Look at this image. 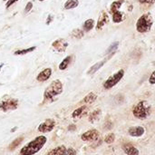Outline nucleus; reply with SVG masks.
<instances>
[{
    "label": "nucleus",
    "mask_w": 155,
    "mask_h": 155,
    "mask_svg": "<svg viewBox=\"0 0 155 155\" xmlns=\"http://www.w3.org/2000/svg\"><path fill=\"white\" fill-rule=\"evenodd\" d=\"M47 138L45 135H40L35 137L34 140L26 143L23 148H21L20 155H35L37 153L46 143Z\"/></svg>",
    "instance_id": "nucleus-1"
},
{
    "label": "nucleus",
    "mask_w": 155,
    "mask_h": 155,
    "mask_svg": "<svg viewBox=\"0 0 155 155\" xmlns=\"http://www.w3.org/2000/svg\"><path fill=\"white\" fill-rule=\"evenodd\" d=\"M63 93V83L60 80L53 81L45 90L44 93V104H49L54 101L55 97Z\"/></svg>",
    "instance_id": "nucleus-2"
},
{
    "label": "nucleus",
    "mask_w": 155,
    "mask_h": 155,
    "mask_svg": "<svg viewBox=\"0 0 155 155\" xmlns=\"http://www.w3.org/2000/svg\"><path fill=\"white\" fill-rule=\"evenodd\" d=\"M151 113H152V106L145 100L138 102L133 108L134 116L140 120H145L150 116Z\"/></svg>",
    "instance_id": "nucleus-3"
},
{
    "label": "nucleus",
    "mask_w": 155,
    "mask_h": 155,
    "mask_svg": "<svg viewBox=\"0 0 155 155\" xmlns=\"http://www.w3.org/2000/svg\"><path fill=\"white\" fill-rule=\"evenodd\" d=\"M153 25V18L151 13H145L142 15L136 22V30L138 33L145 34L148 33Z\"/></svg>",
    "instance_id": "nucleus-4"
},
{
    "label": "nucleus",
    "mask_w": 155,
    "mask_h": 155,
    "mask_svg": "<svg viewBox=\"0 0 155 155\" xmlns=\"http://www.w3.org/2000/svg\"><path fill=\"white\" fill-rule=\"evenodd\" d=\"M124 3V0H117L112 3L111 8H110V13L113 15V21L115 24L122 23L124 19V13L120 11V8Z\"/></svg>",
    "instance_id": "nucleus-5"
},
{
    "label": "nucleus",
    "mask_w": 155,
    "mask_h": 155,
    "mask_svg": "<svg viewBox=\"0 0 155 155\" xmlns=\"http://www.w3.org/2000/svg\"><path fill=\"white\" fill-rule=\"evenodd\" d=\"M124 69L119 70L118 72H116L115 74H114L113 75H111L110 77H108L106 79V81L103 84L104 88L106 89V90L112 89L117 84L120 83V81L124 78Z\"/></svg>",
    "instance_id": "nucleus-6"
},
{
    "label": "nucleus",
    "mask_w": 155,
    "mask_h": 155,
    "mask_svg": "<svg viewBox=\"0 0 155 155\" xmlns=\"http://www.w3.org/2000/svg\"><path fill=\"white\" fill-rule=\"evenodd\" d=\"M18 107V100L15 98H7L0 102V110L4 113L16 110Z\"/></svg>",
    "instance_id": "nucleus-7"
},
{
    "label": "nucleus",
    "mask_w": 155,
    "mask_h": 155,
    "mask_svg": "<svg viewBox=\"0 0 155 155\" xmlns=\"http://www.w3.org/2000/svg\"><path fill=\"white\" fill-rule=\"evenodd\" d=\"M55 127V121L54 119H46L45 121H44L42 124H39L37 130L40 133L43 134H47L50 133L54 130V128Z\"/></svg>",
    "instance_id": "nucleus-8"
},
{
    "label": "nucleus",
    "mask_w": 155,
    "mask_h": 155,
    "mask_svg": "<svg viewBox=\"0 0 155 155\" xmlns=\"http://www.w3.org/2000/svg\"><path fill=\"white\" fill-rule=\"evenodd\" d=\"M100 137V133L96 129H91L86 131L81 135V139L84 142H95L99 139Z\"/></svg>",
    "instance_id": "nucleus-9"
},
{
    "label": "nucleus",
    "mask_w": 155,
    "mask_h": 155,
    "mask_svg": "<svg viewBox=\"0 0 155 155\" xmlns=\"http://www.w3.org/2000/svg\"><path fill=\"white\" fill-rule=\"evenodd\" d=\"M52 46L59 53H63L66 50V48L68 47V43L64 40V39H57L55 41L53 42Z\"/></svg>",
    "instance_id": "nucleus-10"
},
{
    "label": "nucleus",
    "mask_w": 155,
    "mask_h": 155,
    "mask_svg": "<svg viewBox=\"0 0 155 155\" xmlns=\"http://www.w3.org/2000/svg\"><path fill=\"white\" fill-rule=\"evenodd\" d=\"M122 149L124 151V153L126 155H139L140 152L139 150L133 145L132 143H124L122 146Z\"/></svg>",
    "instance_id": "nucleus-11"
},
{
    "label": "nucleus",
    "mask_w": 155,
    "mask_h": 155,
    "mask_svg": "<svg viewBox=\"0 0 155 155\" xmlns=\"http://www.w3.org/2000/svg\"><path fill=\"white\" fill-rule=\"evenodd\" d=\"M145 129L143 126H134L129 128L128 134L132 137H141L144 134Z\"/></svg>",
    "instance_id": "nucleus-12"
},
{
    "label": "nucleus",
    "mask_w": 155,
    "mask_h": 155,
    "mask_svg": "<svg viewBox=\"0 0 155 155\" xmlns=\"http://www.w3.org/2000/svg\"><path fill=\"white\" fill-rule=\"evenodd\" d=\"M109 22V16H108V14L104 11L102 12L98 21H97V24H96V29L97 30H101L103 29V27Z\"/></svg>",
    "instance_id": "nucleus-13"
},
{
    "label": "nucleus",
    "mask_w": 155,
    "mask_h": 155,
    "mask_svg": "<svg viewBox=\"0 0 155 155\" xmlns=\"http://www.w3.org/2000/svg\"><path fill=\"white\" fill-rule=\"evenodd\" d=\"M114 54H114H110V56H108L106 59H104V60H102V61H100V62H98V63L94 64V65H93V66H92V67L89 69V70H88L87 74H94V73H96V72H97V71H98L100 68H102V67L104 65V64L107 62V60H108L110 57H112Z\"/></svg>",
    "instance_id": "nucleus-14"
},
{
    "label": "nucleus",
    "mask_w": 155,
    "mask_h": 155,
    "mask_svg": "<svg viewBox=\"0 0 155 155\" xmlns=\"http://www.w3.org/2000/svg\"><path fill=\"white\" fill-rule=\"evenodd\" d=\"M51 75H52V69L45 68L38 74V75L36 76V80L38 82H45L51 77Z\"/></svg>",
    "instance_id": "nucleus-15"
},
{
    "label": "nucleus",
    "mask_w": 155,
    "mask_h": 155,
    "mask_svg": "<svg viewBox=\"0 0 155 155\" xmlns=\"http://www.w3.org/2000/svg\"><path fill=\"white\" fill-rule=\"evenodd\" d=\"M87 109V106L86 105H83V106H80L79 108L75 109L73 114H72V117L74 119H78V118H81L84 114H85V111Z\"/></svg>",
    "instance_id": "nucleus-16"
},
{
    "label": "nucleus",
    "mask_w": 155,
    "mask_h": 155,
    "mask_svg": "<svg viewBox=\"0 0 155 155\" xmlns=\"http://www.w3.org/2000/svg\"><path fill=\"white\" fill-rule=\"evenodd\" d=\"M97 94H95L94 92H91V93H89L88 94H86L85 96H84V98L83 99V103L84 104H93V103H94L96 100H97Z\"/></svg>",
    "instance_id": "nucleus-17"
},
{
    "label": "nucleus",
    "mask_w": 155,
    "mask_h": 155,
    "mask_svg": "<svg viewBox=\"0 0 155 155\" xmlns=\"http://www.w3.org/2000/svg\"><path fill=\"white\" fill-rule=\"evenodd\" d=\"M65 150H66V147L64 145H60L47 152L46 155H63Z\"/></svg>",
    "instance_id": "nucleus-18"
},
{
    "label": "nucleus",
    "mask_w": 155,
    "mask_h": 155,
    "mask_svg": "<svg viewBox=\"0 0 155 155\" xmlns=\"http://www.w3.org/2000/svg\"><path fill=\"white\" fill-rule=\"evenodd\" d=\"M101 114H102V111H101L100 109H97V110L93 111V112L90 114V115H89L88 121H89L90 123H92V124L95 123L96 121L99 120V118H100V116H101Z\"/></svg>",
    "instance_id": "nucleus-19"
},
{
    "label": "nucleus",
    "mask_w": 155,
    "mask_h": 155,
    "mask_svg": "<svg viewBox=\"0 0 155 155\" xmlns=\"http://www.w3.org/2000/svg\"><path fill=\"white\" fill-rule=\"evenodd\" d=\"M24 141V136H20V137H17L16 139H15L8 146V150L9 151H14L15 150L17 147H19V145L22 143V142Z\"/></svg>",
    "instance_id": "nucleus-20"
},
{
    "label": "nucleus",
    "mask_w": 155,
    "mask_h": 155,
    "mask_svg": "<svg viewBox=\"0 0 155 155\" xmlns=\"http://www.w3.org/2000/svg\"><path fill=\"white\" fill-rule=\"evenodd\" d=\"M72 58H73V56L72 55H68V56H66L61 63H60V64H59V69L61 70V71H64V70H65L68 66H69V64H71V62H72Z\"/></svg>",
    "instance_id": "nucleus-21"
},
{
    "label": "nucleus",
    "mask_w": 155,
    "mask_h": 155,
    "mask_svg": "<svg viewBox=\"0 0 155 155\" xmlns=\"http://www.w3.org/2000/svg\"><path fill=\"white\" fill-rule=\"evenodd\" d=\"M94 20L90 18V19H87L86 21H84L83 28H84V31L89 32L94 28Z\"/></svg>",
    "instance_id": "nucleus-22"
},
{
    "label": "nucleus",
    "mask_w": 155,
    "mask_h": 155,
    "mask_svg": "<svg viewBox=\"0 0 155 155\" xmlns=\"http://www.w3.org/2000/svg\"><path fill=\"white\" fill-rule=\"evenodd\" d=\"M78 5H79L78 0H67L64 4V9H66V10L74 9V8L77 7Z\"/></svg>",
    "instance_id": "nucleus-23"
},
{
    "label": "nucleus",
    "mask_w": 155,
    "mask_h": 155,
    "mask_svg": "<svg viewBox=\"0 0 155 155\" xmlns=\"http://www.w3.org/2000/svg\"><path fill=\"white\" fill-rule=\"evenodd\" d=\"M35 46H32V47H29V48H25V49H22V50H16L14 54L15 55H24V54H26L28 53H31L33 52L34 50H35Z\"/></svg>",
    "instance_id": "nucleus-24"
},
{
    "label": "nucleus",
    "mask_w": 155,
    "mask_h": 155,
    "mask_svg": "<svg viewBox=\"0 0 155 155\" xmlns=\"http://www.w3.org/2000/svg\"><path fill=\"white\" fill-rule=\"evenodd\" d=\"M71 35H72L73 37H74V38L80 39V38H82V37L84 36V30L79 29V28L74 29V30H73V31H72Z\"/></svg>",
    "instance_id": "nucleus-25"
},
{
    "label": "nucleus",
    "mask_w": 155,
    "mask_h": 155,
    "mask_svg": "<svg viewBox=\"0 0 155 155\" xmlns=\"http://www.w3.org/2000/svg\"><path fill=\"white\" fill-rule=\"evenodd\" d=\"M118 46H119V42H114V43H113V44L108 47V49H107V51H106V54H111L115 53V51L117 50Z\"/></svg>",
    "instance_id": "nucleus-26"
},
{
    "label": "nucleus",
    "mask_w": 155,
    "mask_h": 155,
    "mask_svg": "<svg viewBox=\"0 0 155 155\" xmlns=\"http://www.w3.org/2000/svg\"><path fill=\"white\" fill-rule=\"evenodd\" d=\"M114 141H115V134H113V133L108 134L104 138V143H107V144H112V143H114Z\"/></svg>",
    "instance_id": "nucleus-27"
},
{
    "label": "nucleus",
    "mask_w": 155,
    "mask_h": 155,
    "mask_svg": "<svg viewBox=\"0 0 155 155\" xmlns=\"http://www.w3.org/2000/svg\"><path fill=\"white\" fill-rule=\"evenodd\" d=\"M63 155H76V151L73 147H69V148H66V150L64 151Z\"/></svg>",
    "instance_id": "nucleus-28"
},
{
    "label": "nucleus",
    "mask_w": 155,
    "mask_h": 155,
    "mask_svg": "<svg viewBox=\"0 0 155 155\" xmlns=\"http://www.w3.org/2000/svg\"><path fill=\"white\" fill-rule=\"evenodd\" d=\"M138 2L141 5H153L154 4L155 0H138Z\"/></svg>",
    "instance_id": "nucleus-29"
},
{
    "label": "nucleus",
    "mask_w": 155,
    "mask_h": 155,
    "mask_svg": "<svg viewBox=\"0 0 155 155\" xmlns=\"http://www.w3.org/2000/svg\"><path fill=\"white\" fill-rule=\"evenodd\" d=\"M148 82H149V84H152V85L155 84V71H153V72L152 73V74L150 75Z\"/></svg>",
    "instance_id": "nucleus-30"
},
{
    "label": "nucleus",
    "mask_w": 155,
    "mask_h": 155,
    "mask_svg": "<svg viewBox=\"0 0 155 155\" xmlns=\"http://www.w3.org/2000/svg\"><path fill=\"white\" fill-rule=\"evenodd\" d=\"M32 7H33V3H32V2H28V3L26 4L25 8V13H28V12L32 9Z\"/></svg>",
    "instance_id": "nucleus-31"
},
{
    "label": "nucleus",
    "mask_w": 155,
    "mask_h": 155,
    "mask_svg": "<svg viewBox=\"0 0 155 155\" xmlns=\"http://www.w3.org/2000/svg\"><path fill=\"white\" fill-rule=\"evenodd\" d=\"M18 0H8L7 2H6V5H5V6H6V8H8V7H10L13 4H15V2H17Z\"/></svg>",
    "instance_id": "nucleus-32"
},
{
    "label": "nucleus",
    "mask_w": 155,
    "mask_h": 155,
    "mask_svg": "<svg viewBox=\"0 0 155 155\" xmlns=\"http://www.w3.org/2000/svg\"><path fill=\"white\" fill-rule=\"evenodd\" d=\"M53 20V15H48V18H47V21H46V25H49Z\"/></svg>",
    "instance_id": "nucleus-33"
},
{
    "label": "nucleus",
    "mask_w": 155,
    "mask_h": 155,
    "mask_svg": "<svg viewBox=\"0 0 155 155\" xmlns=\"http://www.w3.org/2000/svg\"><path fill=\"white\" fill-rule=\"evenodd\" d=\"M76 129V126L74 125V124H71V125H69V127H68V131H74Z\"/></svg>",
    "instance_id": "nucleus-34"
},
{
    "label": "nucleus",
    "mask_w": 155,
    "mask_h": 155,
    "mask_svg": "<svg viewBox=\"0 0 155 155\" xmlns=\"http://www.w3.org/2000/svg\"><path fill=\"white\" fill-rule=\"evenodd\" d=\"M3 66H4V64H0V71H1V69H2Z\"/></svg>",
    "instance_id": "nucleus-35"
},
{
    "label": "nucleus",
    "mask_w": 155,
    "mask_h": 155,
    "mask_svg": "<svg viewBox=\"0 0 155 155\" xmlns=\"http://www.w3.org/2000/svg\"><path fill=\"white\" fill-rule=\"evenodd\" d=\"M39 1H45V0H39Z\"/></svg>",
    "instance_id": "nucleus-36"
},
{
    "label": "nucleus",
    "mask_w": 155,
    "mask_h": 155,
    "mask_svg": "<svg viewBox=\"0 0 155 155\" xmlns=\"http://www.w3.org/2000/svg\"><path fill=\"white\" fill-rule=\"evenodd\" d=\"M4 1H8V0H4Z\"/></svg>",
    "instance_id": "nucleus-37"
}]
</instances>
